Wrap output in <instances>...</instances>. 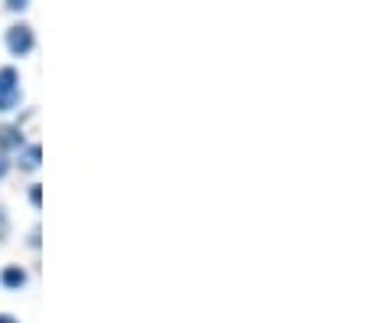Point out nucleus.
Returning a JSON list of instances; mask_svg holds the SVG:
<instances>
[{"label": "nucleus", "mask_w": 365, "mask_h": 323, "mask_svg": "<svg viewBox=\"0 0 365 323\" xmlns=\"http://www.w3.org/2000/svg\"><path fill=\"white\" fill-rule=\"evenodd\" d=\"M0 323H20L17 317H10V313H0Z\"/></svg>", "instance_id": "9b49d317"}, {"label": "nucleus", "mask_w": 365, "mask_h": 323, "mask_svg": "<svg viewBox=\"0 0 365 323\" xmlns=\"http://www.w3.org/2000/svg\"><path fill=\"white\" fill-rule=\"evenodd\" d=\"M17 101H20V92H17V95H7V98H0V111H10V108L17 105Z\"/></svg>", "instance_id": "423d86ee"}, {"label": "nucleus", "mask_w": 365, "mask_h": 323, "mask_svg": "<svg viewBox=\"0 0 365 323\" xmlns=\"http://www.w3.org/2000/svg\"><path fill=\"white\" fill-rule=\"evenodd\" d=\"M0 281H3V288H10V291H20L23 284H26V271H23L20 265H10V268H3Z\"/></svg>", "instance_id": "20e7f679"}, {"label": "nucleus", "mask_w": 365, "mask_h": 323, "mask_svg": "<svg viewBox=\"0 0 365 323\" xmlns=\"http://www.w3.org/2000/svg\"><path fill=\"white\" fill-rule=\"evenodd\" d=\"M7 49H10L13 56H26L33 49V30L26 23H17V26L7 30Z\"/></svg>", "instance_id": "f257e3e1"}, {"label": "nucleus", "mask_w": 365, "mask_h": 323, "mask_svg": "<svg viewBox=\"0 0 365 323\" xmlns=\"http://www.w3.org/2000/svg\"><path fill=\"white\" fill-rule=\"evenodd\" d=\"M10 170V160H7V157H3V154H0V176H3V173Z\"/></svg>", "instance_id": "9d476101"}, {"label": "nucleus", "mask_w": 365, "mask_h": 323, "mask_svg": "<svg viewBox=\"0 0 365 323\" xmlns=\"http://www.w3.org/2000/svg\"><path fill=\"white\" fill-rule=\"evenodd\" d=\"M40 144H30V147H23V154H20V167L23 170H36L40 167Z\"/></svg>", "instance_id": "39448f33"}, {"label": "nucleus", "mask_w": 365, "mask_h": 323, "mask_svg": "<svg viewBox=\"0 0 365 323\" xmlns=\"http://www.w3.org/2000/svg\"><path fill=\"white\" fill-rule=\"evenodd\" d=\"M7 7H10V10H26V0H7Z\"/></svg>", "instance_id": "6e6552de"}, {"label": "nucleus", "mask_w": 365, "mask_h": 323, "mask_svg": "<svg viewBox=\"0 0 365 323\" xmlns=\"http://www.w3.org/2000/svg\"><path fill=\"white\" fill-rule=\"evenodd\" d=\"M7 235V213H3V209H0V238Z\"/></svg>", "instance_id": "1a4fd4ad"}, {"label": "nucleus", "mask_w": 365, "mask_h": 323, "mask_svg": "<svg viewBox=\"0 0 365 323\" xmlns=\"http://www.w3.org/2000/svg\"><path fill=\"white\" fill-rule=\"evenodd\" d=\"M20 147H23V131L13 128V124H3V128H0V154L20 151Z\"/></svg>", "instance_id": "f03ea898"}, {"label": "nucleus", "mask_w": 365, "mask_h": 323, "mask_svg": "<svg viewBox=\"0 0 365 323\" xmlns=\"http://www.w3.org/2000/svg\"><path fill=\"white\" fill-rule=\"evenodd\" d=\"M17 82H20L17 69H13V65H3V69H0V98L17 95V92H20V85H17Z\"/></svg>", "instance_id": "7ed1b4c3"}, {"label": "nucleus", "mask_w": 365, "mask_h": 323, "mask_svg": "<svg viewBox=\"0 0 365 323\" xmlns=\"http://www.w3.org/2000/svg\"><path fill=\"white\" fill-rule=\"evenodd\" d=\"M30 203H33V206L43 203V190H40V186H33V190H30Z\"/></svg>", "instance_id": "0eeeda50"}]
</instances>
